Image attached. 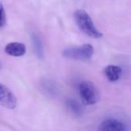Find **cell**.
I'll list each match as a JSON object with an SVG mask.
<instances>
[{"instance_id":"obj_1","label":"cell","mask_w":131,"mask_h":131,"mask_svg":"<svg viewBox=\"0 0 131 131\" xmlns=\"http://www.w3.org/2000/svg\"><path fill=\"white\" fill-rule=\"evenodd\" d=\"M76 23L81 31L94 38H100L103 36V34L99 31L95 27L91 18L83 9H78L74 14Z\"/></svg>"},{"instance_id":"obj_2","label":"cell","mask_w":131,"mask_h":131,"mask_svg":"<svg viewBox=\"0 0 131 131\" xmlns=\"http://www.w3.org/2000/svg\"><path fill=\"white\" fill-rule=\"evenodd\" d=\"M79 93L84 105L95 104L100 100L98 90L91 81H82L79 85Z\"/></svg>"},{"instance_id":"obj_3","label":"cell","mask_w":131,"mask_h":131,"mask_svg":"<svg viewBox=\"0 0 131 131\" xmlns=\"http://www.w3.org/2000/svg\"><path fill=\"white\" fill-rule=\"evenodd\" d=\"M94 54V48L90 44H84L78 47L67 48L63 50L62 55L66 58L74 60H89Z\"/></svg>"},{"instance_id":"obj_4","label":"cell","mask_w":131,"mask_h":131,"mask_svg":"<svg viewBox=\"0 0 131 131\" xmlns=\"http://www.w3.org/2000/svg\"><path fill=\"white\" fill-rule=\"evenodd\" d=\"M0 105L8 108L15 109L17 105V99L15 94L4 84L0 83Z\"/></svg>"},{"instance_id":"obj_5","label":"cell","mask_w":131,"mask_h":131,"mask_svg":"<svg viewBox=\"0 0 131 131\" xmlns=\"http://www.w3.org/2000/svg\"><path fill=\"white\" fill-rule=\"evenodd\" d=\"M127 130L128 128L125 124L114 118L104 121L98 128V130L101 131H126Z\"/></svg>"},{"instance_id":"obj_6","label":"cell","mask_w":131,"mask_h":131,"mask_svg":"<svg viewBox=\"0 0 131 131\" xmlns=\"http://www.w3.org/2000/svg\"><path fill=\"white\" fill-rule=\"evenodd\" d=\"M5 51L7 54L13 57H21L26 52L25 45L21 42H11L8 43L5 48Z\"/></svg>"},{"instance_id":"obj_7","label":"cell","mask_w":131,"mask_h":131,"mask_svg":"<svg viewBox=\"0 0 131 131\" xmlns=\"http://www.w3.org/2000/svg\"><path fill=\"white\" fill-rule=\"evenodd\" d=\"M104 73L110 81L114 82L120 79L122 74V69L117 65H108L104 69Z\"/></svg>"},{"instance_id":"obj_8","label":"cell","mask_w":131,"mask_h":131,"mask_svg":"<svg viewBox=\"0 0 131 131\" xmlns=\"http://www.w3.org/2000/svg\"><path fill=\"white\" fill-rule=\"evenodd\" d=\"M31 38V42H32L36 55L39 58H44V48H43V44L40 38V36L36 32H32Z\"/></svg>"},{"instance_id":"obj_9","label":"cell","mask_w":131,"mask_h":131,"mask_svg":"<svg viewBox=\"0 0 131 131\" xmlns=\"http://www.w3.org/2000/svg\"><path fill=\"white\" fill-rule=\"evenodd\" d=\"M67 107L69 109V111L76 117H80L81 116L82 113H83V108L82 106L81 105L80 103H78L77 101L73 100V99H70L68 100L66 102Z\"/></svg>"},{"instance_id":"obj_10","label":"cell","mask_w":131,"mask_h":131,"mask_svg":"<svg viewBox=\"0 0 131 131\" xmlns=\"http://www.w3.org/2000/svg\"><path fill=\"white\" fill-rule=\"evenodd\" d=\"M6 23V15L3 5L0 2V28L5 26Z\"/></svg>"},{"instance_id":"obj_11","label":"cell","mask_w":131,"mask_h":131,"mask_svg":"<svg viewBox=\"0 0 131 131\" xmlns=\"http://www.w3.org/2000/svg\"><path fill=\"white\" fill-rule=\"evenodd\" d=\"M2 68V63H1V61H0V69Z\"/></svg>"}]
</instances>
